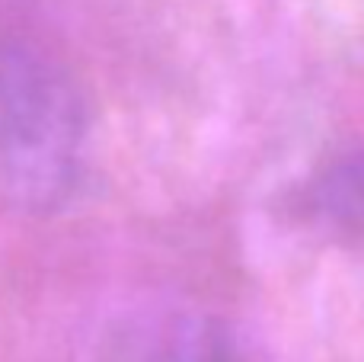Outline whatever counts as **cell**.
I'll return each mask as SVG.
<instances>
[{
    "label": "cell",
    "mask_w": 364,
    "mask_h": 362,
    "mask_svg": "<svg viewBox=\"0 0 364 362\" xmlns=\"http://www.w3.org/2000/svg\"><path fill=\"white\" fill-rule=\"evenodd\" d=\"M90 109L74 71L45 45L0 36V209L45 215L77 190Z\"/></svg>",
    "instance_id": "6da1fadb"
},
{
    "label": "cell",
    "mask_w": 364,
    "mask_h": 362,
    "mask_svg": "<svg viewBox=\"0 0 364 362\" xmlns=\"http://www.w3.org/2000/svg\"><path fill=\"white\" fill-rule=\"evenodd\" d=\"M307 215L329 234L364 241V148L323 164L304 192Z\"/></svg>",
    "instance_id": "7a4b0ae2"
},
{
    "label": "cell",
    "mask_w": 364,
    "mask_h": 362,
    "mask_svg": "<svg viewBox=\"0 0 364 362\" xmlns=\"http://www.w3.org/2000/svg\"><path fill=\"white\" fill-rule=\"evenodd\" d=\"M154 362H262L218 321H182L160 343Z\"/></svg>",
    "instance_id": "3957f363"
}]
</instances>
